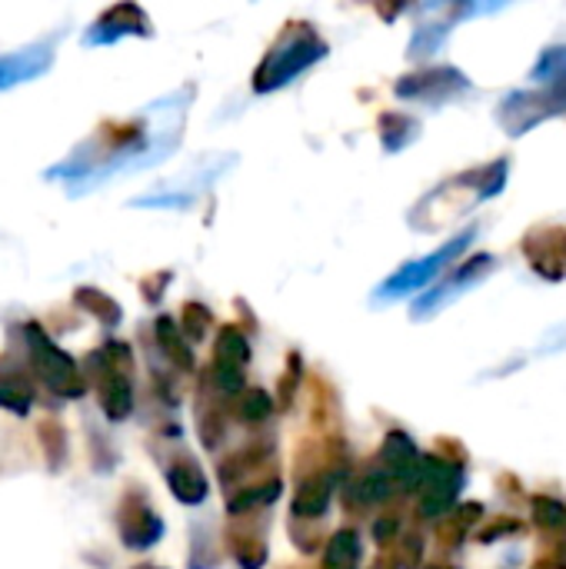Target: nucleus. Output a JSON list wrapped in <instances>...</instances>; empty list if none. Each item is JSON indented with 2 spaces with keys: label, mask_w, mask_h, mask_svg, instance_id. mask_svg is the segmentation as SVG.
Instances as JSON below:
<instances>
[{
  "label": "nucleus",
  "mask_w": 566,
  "mask_h": 569,
  "mask_svg": "<svg viewBox=\"0 0 566 569\" xmlns=\"http://www.w3.org/2000/svg\"><path fill=\"white\" fill-rule=\"evenodd\" d=\"M324 57H327V40L314 30V23L294 20V23L284 27V33L277 37V43L267 50V57L254 70V90L257 93L280 90L294 77H300L304 70H310L317 60H324Z\"/></svg>",
  "instance_id": "nucleus-1"
},
{
  "label": "nucleus",
  "mask_w": 566,
  "mask_h": 569,
  "mask_svg": "<svg viewBox=\"0 0 566 569\" xmlns=\"http://www.w3.org/2000/svg\"><path fill=\"white\" fill-rule=\"evenodd\" d=\"M133 353L120 340H107L100 350L87 357V373L83 380L93 383L103 417L113 423H123L133 413Z\"/></svg>",
  "instance_id": "nucleus-2"
},
{
  "label": "nucleus",
  "mask_w": 566,
  "mask_h": 569,
  "mask_svg": "<svg viewBox=\"0 0 566 569\" xmlns=\"http://www.w3.org/2000/svg\"><path fill=\"white\" fill-rule=\"evenodd\" d=\"M23 347H27V363L30 370L40 377V383L53 393V397H63V400H77L83 397L87 390V380H83V370L77 367V360L60 350L50 333L40 327V323H23Z\"/></svg>",
  "instance_id": "nucleus-3"
},
{
  "label": "nucleus",
  "mask_w": 566,
  "mask_h": 569,
  "mask_svg": "<svg viewBox=\"0 0 566 569\" xmlns=\"http://www.w3.org/2000/svg\"><path fill=\"white\" fill-rule=\"evenodd\" d=\"M566 113V77L544 83L540 90H514L504 97L497 120L510 137H524L550 117Z\"/></svg>",
  "instance_id": "nucleus-4"
},
{
  "label": "nucleus",
  "mask_w": 566,
  "mask_h": 569,
  "mask_svg": "<svg viewBox=\"0 0 566 569\" xmlns=\"http://www.w3.org/2000/svg\"><path fill=\"white\" fill-rule=\"evenodd\" d=\"M477 237V227H467V230H460L454 240H447L444 247H437L434 253H427V257H420V260H410V263H404L394 277H387L384 283H380V290H377V300H400V297H410V293H417V290H424L430 280H437L467 247H470V240Z\"/></svg>",
  "instance_id": "nucleus-5"
},
{
  "label": "nucleus",
  "mask_w": 566,
  "mask_h": 569,
  "mask_svg": "<svg viewBox=\"0 0 566 569\" xmlns=\"http://www.w3.org/2000/svg\"><path fill=\"white\" fill-rule=\"evenodd\" d=\"M467 483V467L450 457H427L424 460V477L417 493V513L424 520H444L454 507L457 497Z\"/></svg>",
  "instance_id": "nucleus-6"
},
{
  "label": "nucleus",
  "mask_w": 566,
  "mask_h": 569,
  "mask_svg": "<svg viewBox=\"0 0 566 569\" xmlns=\"http://www.w3.org/2000/svg\"><path fill=\"white\" fill-rule=\"evenodd\" d=\"M117 533H120V543L127 550H150L163 540L167 527L163 520L157 517V510L150 507L147 493L140 487H127L120 503H117Z\"/></svg>",
  "instance_id": "nucleus-7"
},
{
  "label": "nucleus",
  "mask_w": 566,
  "mask_h": 569,
  "mask_svg": "<svg viewBox=\"0 0 566 569\" xmlns=\"http://www.w3.org/2000/svg\"><path fill=\"white\" fill-rule=\"evenodd\" d=\"M247 363H250V340L244 337V330H237L234 323L217 330V343H214V363H210V380L224 397H240L244 393V380H247Z\"/></svg>",
  "instance_id": "nucleus-8"
},
{
  "label": "nucleus",
  "mask_w": 566,
  "mask_h": 569,
  "mask_svg": "<svg viewBox=\"0 0 566 569\" xmlns=\"http://www.w3.org/2000/svg\"><path fill=\"white\" fill-rule=\"evenodd\" d=\"M470 90V80L457 67H427L420 73H407L397 80L394 93L400 100H417V103H444Z\"/></svg>",
  "instance_id": "nucleus-9"
},
{
  "label": "nucleus",
  "mask_w": 566,
  "mask_h": 569,
  "mask_svg": "<svg viewBox=\"0 0 566 569\" xmlns=\"http://www.w3.org/2000/svg\"><path fill=\"white\" fill-rule=\"evenodd\" d=\"M494 267H497V260L490 257V253H477V257H470L467 263H460L444 283H437L430 293H424L417 303H414V320H424V317H434L437 310H444L450 300H457L467 287H474V283H480L487 273H494Z\"/></svg>",
  "instance_id": "nucleus-10"
},
{
  "label": "nucleus",
  "mask_w": 566,
  "mask_h": 569,
  "mask_svg": "<svg viewBox=\"0 0 566 569\" xmlns=\"http://www.w3.org/2000/svg\"><path fill=\"white\" fill-rule=\"evenodd\" d=\"M520 250L527 263L534 267V273H540L544 280H554V283L566 280V227L560 223L534 227L524 237Z\"/></svg>",
  "instance_id": "nucleus-11"
},
{
  "label": "nucleus",
  "mask_w": 566,
  "mask_h": 569,
  "mask_svg": "<svg viewBox=\"0 0 566 569\" xmlns=\"http://www.w3.org/2000/svg\"><path fill=\"white\" fill-rule=\"evenodd\" d=\"M424 453L417 450V443L404 433V430H390L384 437V447H380V467L390 473V480L400 487V490H417L420 487V477H424Z\"/></svg>",
  "instance_id": "nucleus-12"
},
{
  "label": "nucleus",
  "mask_w": 566,
  "mask_h": 569,
  "mask_svg": "<svg viewBox=\"0 0 566 569\" xmlns=\"http://www.w3.org/2000/svg\"><path fill=\"white\" fill-rule=\"evenodd\" d=\"M150 33H153V27L137 3H117L90 23L83 40L90 47H97V43H113L120 37H150Z\"/></svg>",
  "instance_id": "nucleus-13"
},
{
  "label": "nucleus",
  "mask_w": 566,
  "mask_h": 569,
  "mask_svg": "<svg viewBox=\"0 0 566 569\" xmlns=\"http://www.w3.org/2000/svg\"><path fill=\"white\" fill-rule=\"evenodd\" d=\"M50 63H53V37L37 40V43L23 47L17 53H0V90L47 73Z\"/></svg>",
  "instance_id": "nucleus-14"
},
{
  "label": "nucleus",
  "mask_w": 566,
  "mask_h": 569,
  "mask_svg": "<svg viewBox=\"0 0 566 569\" xmlns=\"http://www.w3.org/2000/svg\"><path fill=\"white\" fill-rule=\"evenodd\" d=\"M264 517L267 510L244 517V527H234V523L227 527V547L240 569H264L267 563V537H264L267 520Z\"/></svg>",
  "instance_id": "nucleus-15"
},
{
  "label": "nucleus",
  "mask_w": 566,
  "mask_h": 569,
  "mask_svg": "<svg viewBox=\"0 0 566 569\" xmlns=\"http://www.w3.org/2000/svg\"><path fill=\"white\" fill-rule=\"evenodd\" d=\"M167 487L170 493L183 503V507H200L210 497V483L207 473L200 470V463L193 457H177L167 467Z\"/></svg>",
  "instance_id": "nucleus-16"
},
{
  "label": "nucleus",
  "mask_w": 566,
  "mask_h": 569,
  "mask_svg": "<svg viewBox=\"0 0 566 569\" xmlns=\"http://www.w3.org/2000/svg\"><path fill=\"white\" fill-rule=\"evenodd\" d=\"M397 483L390 480V473L384 467H367L364 473H357L347 483V503H354L357 510L364 507H380L394 497Z\"/></svg>",
  "instance_id": "nucleus-17"
},
{
  "label": "nucleus",
  "mask_w": 566,
  "mask_h": 569,
  "mask_svg": "<svg viewBox=\"0 0 566 569\" xmlns=\"http://www.w3.org/2000/svg\"><path fill=\"white\" fill-rule=\"evenodd\" d=\"M0 407H7L17 417L30 413L33 407V383L27 370L17 367L13 360H0Z\"/></svg>",
  "instance_id": "nucleus-18"
},
{
  "label": "nucleus",
  "mask_w": 566,
  "mask_h": 569,
  "mask_svg": "<svg viewBox=\"0 0 566 569\" xmlns=\"http://www.w3.org/2000/svg\"><path fill=\"white\" fill-rule=\"evenodd\" d=\"M153 333H157V347L160 353L180 370V373H193V347L187 343V337L180 333V327L170 320V317H157L153 323Z\"/></svg>",
  "instance_id": "nucleus-19"
},
{
  "label": "nucleus",
  "mask_w": 566,
  "mask_h": 569,
  "mask_svg": "<svg viewBox=\"0 0 566 569\" xmlns=\"http://www.w3.org/2000/svg\"><path fill=\"white\" fill-rule=\"evenodd\" d=\"M360 560H364L360 533H357V530H337V533L327 540V550H324V563H320V569H360Z\"/></svg>",
  "instance_id": "nucleus-20"
},
{
  "label": "nucleus",
  "mask_w": 566,
  "mask_h": 569,
  "mask_svg": "<svg viewBox=\"0 0 566 569\" xmlns=\"http://www.w3.org/2000/svg\"><path fill=\"white\" fill-rule=\"evenodd\" d=\"M420 137V120H414L410 113H380V143L387 153H397L404 147H410Z\"/></svg>",
  "instance_id": "nucleus-21"
},
{
  "label": "nucleus",
  "mask_w": 566,
  "mask_h": 569,
  "mask_svg": "<svg viewBox=\"0 0 566 569\" xmlns=\"http://www.w3.org/2000/svg\"><path fill=\"white\" fill-rule=\"evenodd\" d=\"M530 517L540 533H547L554 543L566 540V503L554 497H534L530 500Z\"/></svg>",
  "instance_id": "nucleus-22"
},
{
  "label": "nucleus",
  "mask_w": 566,
  "mask_h": 569,
  "mask_svg": "<svg viewBox=\"0 0 566 569\" xmlns=\"http://www.w3.org/2000/svg\"><path fill=\"white\" fill-rule=\"evenodd\" d=\"M484 517V507L480 503H464V507H454L444 523H440V543L444 547H460L467 540V533L480 523Z\"/></svg>",
  "instance_id": "nucleus-23"
},
{
  "label": "nucleus",
  "mask_w": 566,
  "mask_h": 569,
  "mask_svg": "<svg viewBox=\"0 0 566 569\" xmlns=\"http://www.w3.org/2000/svg\"><path fill=\"white\" fill-rule=\"evenodd\" d=\"M73 303H77L83 313H90L93 320H100V323H120V320H123L120 303H117L110 293L97 290V287H77V290H73Z\"/></svg>",
  "instance_id": "nucleus-24"
},
{
  "label": "nucleus",
  "mask_w": 566,
  "mask_h": 569,
  "mask_svg": "<svg viewBox=\"0 0 566 569\" xmlns=\"http://www.w3.org/2000/svg\"><path fill=\"white\" fill-rule=\"evenodd\" d=\"M37 437H40V447H43V453H47V467H50V470H60V467L67 463V450H70L67 430H63L60 423H53V420H43V423L37 427Z\"/></svg>",
  "instance_id": "nucleus-25"
},
{
  "label": "nucleus",
  "mask_w": 566,
  "mask_h": 569,
  "mask_svg": "<svg viewBox=\"0 0 566 569\" xmlns=\"http://www.w3.org/2000/svg\"><path fill=\"white\" fill-rule=\"evenodd\" d=\"M240 420L247 423H264L274 413V397L267 390H244L240 393V407H237Z\"/></svg>",
  "instance_id": "nucleus-26"
},
{
  "label": "nucleus",
  "mask_w": 566,
  "mask_h": 569,
  "mask_svg": "<svg viewBox=\"0 0 566 569\" xmlns=\"http://www.w3.org/2000/svg\"><path fill=\"white\" fill-rule=\"evenodd\" d=\"M557 77H566V47H547V50L540 53V60L534 63L530 80L550 83V80H557Z\"/></svg>",
  "instance_id": "nucleus-27"
},
{
  "label": "nucleus",
  "mask_w": 566,
  "mask_h": 569,
  "mask_svg": "<svg viewBox=\"0 0 566 569\" xmlns=\"http://www.w3.org/2000/svg\"><path fill=\"white\" fill-rule=\"evenodd\" d=\"M210 323H214V313L203 303H183V327H180V333L187 337V343L203 340Z\"/></svg>",
  "instance_id": "nucleus-28"
},
{
  "label": "nucleus",
  "mask_w": 566,
  "mask_h": 569,
  "mask_svg": "<svg viewBox=\"0 0 566 569\" xmlns=\"http://www.w3.org/2000/svg\"><path fill=\"white\" fill-rule=\"evenodd\" d=\"M447 30H450L447 23H424V27H417L414 40H410V57H427V53H434V50L444 43Z\"/></svg>",
  "instance_id": "nucleus-29"
},
{
  "label": "nucleus",
  "mask_w": 566,
  "mask_h": 569,
  "mask_svg": "<svg viewBox=\"0 0 566 569\" xmlns=\"http://www.w3.org/2000/svg\"><path fill=\"white\" fill-rule=\"evenodd\" d=\"M420 553H424V540H420L417 533H407V537H404V550H400V560H397V567L414 569L417 563H420Z\"/></svg>",
  "instance_id": "nucleus-30"
},
{
  "label": "nucleus",
  "mask_w": 566,
  "mask_h": 569,
  "mask_svg": "<svg viewBox=\"0 0 566 569\" xmlns=\"http://www.w3.org/2000/svg\"><path fill=\"white\" fill-rule=\"evenodd\" d=\"M397 533H400V520H397V517H384V520L374 523V537H377V543H384V547H387Z\"/></svg>",
  "instance_id": "nucleus-31"
},
{
  "label": "nucleus",
  "mask_w": 566,
  "mask_h": 569,
  "mask_svg": "<svg viewBox=\"0 0 566 569\" xmlns=\"http://www.w3.org/2000/svg\"><path fill=\"white\" fill-rule=\"evenodd\" d=\"M520 530H524L520 520H500V523H494L487 533H480V540L490 543V540H500V537H510V533H520Z\"/></svg>",
  "instance_id": "nucleus-32"
},
{
  "label": "nucleus",
  "mask_w": 566,
  "mask_h": 569,
  "mask_svg": "<svg viewBox=\"0 0 566 569\" xmlns=\"http://www.w3.org/2000/svg\"><path fill=\"white\" fill-rule=\"evenodd\" d=\"M167 280H170V273H153V277H147V280H143L147 300H157V297H160V293H157V287H167Z\"/></svg>",
  "instance_id": "nucleus-33"
},
{
  "label": "nucleus",
  "mask_w": 566,
  "mask_h": 569,
  "mask_svg": "<svg viewBox=\"0 0 566 569\" xmlns=\"http://www.w3.org/2000/svg\"><path fill=\"white\" fill-rule=\"evenodd\" d=\"M424 569H457L454 563H430V567H424Z\"/></svg>",
  "instance_id": "nucleus-34"
},
{
  "label": "nucleus",
  "mask_w": 566,
  "mask_h": 569,
  "mask_svg": "<svg viewBox=\"0 0 566 569\" xmlns=\"http://www.w3.org/2000/svg\"><path fill=\"white\" fill-rule=\"evenodd\" d=\"M374 569H397V563H390V560H380V563H377Z\"/></svg>",
  "instance_id": "nucleus-35"
},
{
  "label": "nucleus",
  "mask_w": 566,
  "mask_h": 569,
  "mask_svg": "<svg viewBox=\"0 0 566 569\" xmlns=\"http://www.w3.org/2000/svg\"><path fill=\"white\" fill-rule=\"evenodd\" d=\"M130 569H167V567H157V563H137V567Z\"/></svg>",
  "instance_id": "nucleus-36"
}]
</instances>
